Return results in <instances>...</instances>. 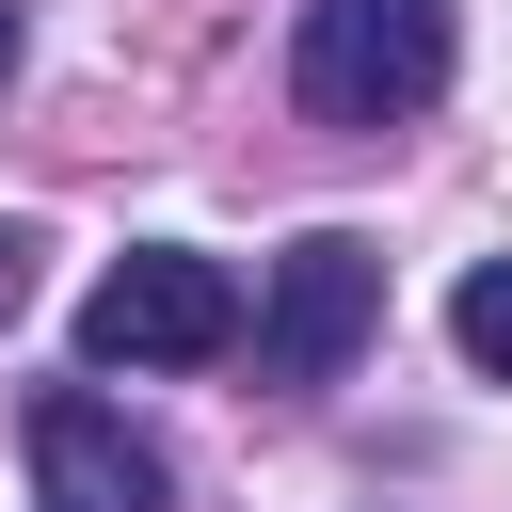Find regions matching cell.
<instances>
[{"label": "cell", "instance_id": "4", "mask_svg": "<svg viewBox=\"0 0 512 512\" xmlns=\"http://www.w3.org/2000/svg\"><path fill=\"white\" fill-rule=\"evenodd\" d=\"M32 512H176V464L96 384H48L32 400Z\"/></svg>", "mask_w": 512, "mask_h": 512}, {"label": "cell", "instance_id": "5", "mask_svg": "<svg viewBox=\"0 0 512 512\" xmlns=\"http://www.w3.org/2000/svg\"><path fill=\"white\" fill-rule=\"evenodd\" d=\"M448 336H464V368H496V384H512V256H480V272L448 288Z\"/></svg>", "mask_w": 512, "mask_h": 512}, {"label": "cell", "instance_id": "3", "mask_svg": "<svg viewBox=\"0 0 512 512\" xmlns=\"http://www.w3.org/2000/svg\"><path fill=\"white\" fill-rule=\"evenodd\" d=\"M368 320H384V256H368L352 224L288 240L272 288H256V384H336V368L368 352Z\"/></svg>", "mask_w": 512, "mask_h": 512}, {"label": "cell", "instance_id": "6", "mask_svg": "<svg viewBox=\"0 0 512 512\" xmlns=\"http://www.w3.org/2000/svg\"><path fill=\"white\" fill-rule=\"evenodd\" d=\"M16 304H32V240L0 224V320H16Z\"/></svg>", "mask_w": 512, "mask_h": 512}, {"label": "cell", "instance_id": "7", "mask_svg": "<svg viewBox=\"0 0 512 512\" xmlns=\"http://www.w3.org/2000/svg\"><path fill=\"white\" fill-rule=\"evenodd\" d=\"M0 80H16V0H0Z\"/></svg>", "mask_w": 512, "mask_h": 512}, {"label": "cell", "instance_id": "1", "mask_svg": "<svg viewBox=\"0 0 512 512\" xmlns=\"http://www.w3.org/2000/svg\"><path fill=\"white\" fill-rule=\"evenodd\" d=\"M448 0H304V32H288V96L320 112V128H400V112H432L448 96Z\"/></svg>", "mask_w": 512, "mask_h": 512}, {"label": "cell", "instance_id": "2", "mask_svg": "<svg viewBox=\"0 0 512 512\" xmlns=\"http://www.w3.org/2000/svg\"><path fill=\"white\" fill-rule=\"evenodd\" d=\"M240 336H256L240 272H224V256H176V240H144V256H112V272L80 288V368H208V352H240Z\"/></svg>", "mask_w": 512, "mask_h": 512}]
</instances>
